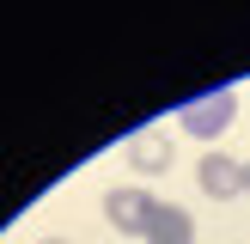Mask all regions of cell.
<instances>
[{"mask_svg":"<svg viewBox=\"0 0 250 244\" xmlns=\"http://www.w3.org/2000/svg\"><path fill=\"white\" fill-rule=\"evenodd\" d=\"M238 116V92L232 85H220V92H208V98H195V104H183V128L195 134V141H214V134H226V122Z\"/></svg>","mask_w":250,"mask_h":244,"instance_id":"cell-1","label":"cell"},{"mask_svg":"<svg viewBox=\"0 0 250 244\" xmlns=\"http://www.w3.org/2000/svg\"><path fill=\"white\" fill-rule=\"evenodd\" d=\"M104 214H110V226H116V232L146 238V220L159 214V202H153L146 189H110V195H104Z\"/></svg>","mask_w":250,"mask_h":244,"instance_id":"cell-2","label":"cell"},{"mask_svg":"<svg viewBox=\"0 0 250 244\" xmlns=\"http://www.w3.org/2000/svg\"><path fill=\"white\" fill-rule=\"evenodd\" d=\"M195 177H202V189L220 195V202H226V195H244V165H238V159H226V153H208Z\"/></svg>","mask_w":250,"mask_h":244,"instance_id":"cell-3","label":"cell"},{"mask_svg":"<svg viewBox=\"0 0 250 244\" xmlns=\"http://www.w3.org/2000/svg\"><path fill=\"white\" fill-rule=\"evenodd\" d=\"M146 244H195V220L183 214V207L159 202V214L146 220Z\"/></svg>","mask_w":250,"mask_h":244,"instance_id":"cell-4","label":"cell"},{"mask_svg":"<svg viewBox=\"0 0 250 244\" xmlns=\"http://www.w3.org/2000/svg\"><path fill=\"white\" fill-rule=\"evenodd\" d=\"M128 159L141 171H165L171 165V146H165V134H134V141H128Z\"/></svg>","mask_w":250,"mask_h":244,"instance_id":"cell-5","label":"cell"},{"mask_svg":"<svg viewBox=\"0 0 250 244\" xmlns=\"http://www.w3.org/2000/svg\"><path fill=\"white\" fill-rule=\"evenodd\" d=\"M244 195H250V165H244Z\"/></svg>","mask_w":250,"mask_h":244,"instance_id":"cell-6","label":"cell"},{"mask_svg":"<svg viewBox=\"0 0 250 244\" xmlns=\"http://www.w3.org/2000/svg\"><path fill=\"white\" fill-rule=\"evenodd\" d=\"M43 244H67V238H43Z\"/></svg>","mask_w":250,"mask_h":244,"instance_id":"cell-7","label":"cell"}]
</instances>
